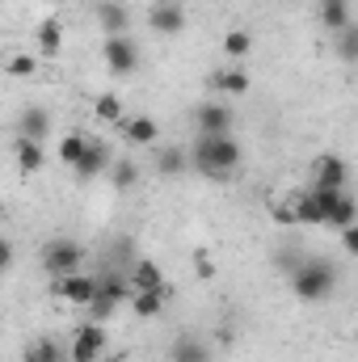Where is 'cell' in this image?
<instances>
[{"mask_svg": "<svg viewBox=\"0 0 358 362\" xmlns=\"http://www.w3.org/2000/svg\"><path fill=\"white\" fill-rule=\"evenodd\" d=\"M34 47H38V55H47V59H55V55L64 51V25H59V17L38 21V30H34Z\"/></svg>", "mask_w": 358, "mask_h": 362, "instance_id": "obj_15", "label": "cell"}, {"mask_svg": "<svg viewBox=\"0 0 358 362\" xmlns=\"http://www.w3.org/2000/svg\"><path fill=\"white\" fill-rule=\"evenodd\" d=\"M190 160H194L198 173L224 181L228 173H236V165H241V144L232 135H198L194 148H190Z\"/></svg>", "mask_w": 358, "mask_h": 362, "instance_id": "obj_1", "label": "cell"}, {"mask_svg": "<svg viewBox=\"0 0 358 362\" xmlns=\"http://www.w3.org/2000/svg\"><path fill=\"white\" fill-rule=\"evenodd\" d=\"M185 165H190V156H185L181 148H161V152H156V169H161V173H169V177L185 173Z\"/></svg>", "mask_w": 358, "mask_h": 362, "instance_id": "obj_29", "label": "cell"}, {"mask_svg": "<svg viewBox=\"0 0 358 362\" xmlns=\"http://www.w3.org/2000/svg\"><path fill=\"white\" fill-rule=\"evenodd\" d=\"M122 303H131V286L122 278H101V286H97V295H93V303H89V316L97 325H105Z\"/></svg>", "mask_w": 358, "mask_h": 362, "instance_id": "obj_5", "label": "cell"}, {"mask_svg": "<svg viewBox=\"0 0 358 362\" xmlns=\"http://www.w3.org/2000/svg\"><path fill=\"white\" fill-rule=\"evenodd\" d=\"M81 262H85V249L76 240H51L42 249V270L51 278H68V274H81Z\"/></svg>", "mask_w": 358, "mask_h": 362, "instance_id": "obj_4", "label": "cell"}, {"mask_svg": "<svg viewBox=\"0 0 358 362\" xmlns=\"http://www.w3.org/2000/svg\"><path fill=\"white\" fill-rule=\"evenodd\" d=\"M321 4H350V0H321Z\"/></svg>", "mask_w": 358, "mask_h": 362, "instance_id": "obj_35", "label": "cell"}, {"mask_svg": "<svg viewBox=\"0 0 358 362\" xmlns=\"http://www.w3.org/2000/svg\"><path fill=\"white\" fill-rule=\"evenodd\" d=\"M148 25L156 30V34H181L185 30V8L181 4H173V0H161V4H152L148 8Z\"/></svg>", "mask_w": 358, "mask_h": 362, "instance_id": "obj_11", "label": "cell"}, {"mask_svg": "<svg viewBox=\"0 0 358 362\" xmlns=\"http://www.w3.org/2000/svg\"><path fill=\"white\" fill-rule=\"evenodd\" d=\"M72 354L68 350H59V341L55 337H38V341H30L25 346V362H68Z\"/></svg>", "mask_w": 358, "mask_h": 362, "instance_id": "obj_22", "label": "cell"}, {"mask_svg": "<svg viewBox=\"0 0 358 362\" xmlns=\"http://www.w3.org/2000/svg\"><path fill=\"white\" fill-rule=\"evenodd\" d=\"M131 291H165V295H173V286L165 282V274H161V266L152 262V257H139L135 266H131Z\"/></svg>", "mask_w": 358, "mask_h": 362, "instance_id": "obj_13", "label": "cell"}, {"mask_svg": "<svg viewBox=\"0 0 358 362\" xmlns=\"http://www.w3.org/2000/svg\"><path fill=\"white\" fill-rule=\"evenodd\" d=\"M101 362H118V358H101Z\"/></svg>", "mask_w": 358, "mask_h": 362, "instance_id": "obj_37", "label": "cell"}, {"mask_svg": "<svg viewBox=\"0 0 358 362\" xmlns=\"http://www.w3.org/2000/svg\"><path fill=\"white\" fill-rule=\"evenodd\" d=\"M211 85L219 93H228V97H241V93H249V72L245 68H219V72H211Z\"/></svg>", "mask_w": 358, "mask_h": 362, "instance_id": "obj_20", "label": "cell"}, {"mask_svg": "<svg viewBox=\"0 0 358 362\" xmlns=\"http://www.w3.org/2000/svg\"><path fill=\"white\" fill-rule=\"evenodd\" d=\"M165 303H169L165 291H131V312H135L139 320H156V316L165 312Z\"/></svg>", "mask_w": 358, "mask_h": 362, "instance_id": "obj_19", "label": "cell"}, {"mask_svg": "<svg viewBox=\"0 0 358 362\" xmlns=\"http://www.w3.org/2000/svg\"><path fill=\"white\" fill-rule=\"evenodd\" d=\"M321 25L329 34H342L350 25V4H321Z\"/></svg>", "mask_w": 358, "mask_h": 362, "instance_id": "obj_26", "label": "cell"}, {"mask_svg": "<svg viewBox=\"0 0 358 362\" xmlns=\"http://www.w3.org/2000/svg\"><path fill=\"white\" fill-rule=\"evenodd\" d=\"M342 249H346L350 257H358V223H354V228H346V232H342Z\"/></svg>", "mask_w": 358, "mask_h": 362, "instance_id": "obj_33", "label": "cell"}, {"mask_svg": "<svg viewBox=\"0 0 358 362\" xmlns=\"http://www.w3.org/2000/svg\"><path fill=\"white\" fill-rule=\"evenodd\" d=\"M47 135H51V114H47V110H38V105H30V110L21 114V122H17V139L47 144Z\"/></svg>", "mask_w": 358, "mask_h": 362, "instance_id": "obj_16", "label": "cell"}, {"mask_svg": "<svg viewBox=\"0 0 358 362\" xmlns=\"http://www.w3.org/2000/svg\"><path fill=\"white\" fill-rule=\"evenodd\" d=\"M0 262H4V270H13V245H8V240L0 245Z\"/></svg>", "mask_w": 358, "mask_h": 362, "instance_id": "obj_34", "label": "cell"}, {"mask_svg": "<svg viewBox=\"0 0 358 362\" xmlns=\"http://www.w3.org/2000/svg\"><path fill=\"white\" fill-rule=\"evenodd\" d=\"M101 278H89V274H68V278H51V295L64 299V303H76V308H89L93 295H97Z\"/></svg>", "mask_w": 358, "mask_h": 362, "instance_id": "obj_8", "label": "cell"}, {"mask_svg": "<svg viewBox=\"0 0 358 362\" xmlns=\"http://www.w3.org/2000/svg\"><path fill=\"white\" fill-rule=\"evenodd\" d=\"M89 144H93V139H85V135H64V139H59V152H55V156H59V160H64L68 169H76V165L85 160Z\"/></svg>", "mask_w": 358, "mask_h": 362, "instance_id": "obj_24", "label": "cell"}, {"mask_svg": "<svg viewBox=\"0 0 358 362\" xmlns=\"http://www.w3.org/2000/svg\"><path fill=\"white\" fill-rule=\"evenodd\" d=\"M122 135H127V144H135V148H152V144L161 139V127H156L148 114H135V118L122 122Z\"/></svg>", "mask_w": 358, "mask_h": 362, "instance_id": "obj_18", "label": "cell"}, {"mask_svg": "<svg viewBox=\"0 0 358 362\" xmlns=\"http://www.w3.org/2000/svg\"><path fill=\"white\" fill-rule=\"evenodd\" d=\"M110 173H114V185H131V181H135V165H131V160H122V165H114Z\"/></svg>", "mask_w": 358, "mask_h": 362, "instance_id": "obj_32", "label": "cell"}, {"mask_svg": "<svg viewBox=\"0 0 358 362\" xmlns=\"http://www.w3.org/2000/svg\"><path fill=\"white\" fill-rule=\"evenodd\" d=\"M169 362H211V350L198 337H178L169 346Z\"/></svg>", "mask_w": 358, "mask_h": 362, "instance_id": "obj_21", "label": "cell"}, {"mask_svg": "<svg viewBox=\"0 0 358 362\" xmlns=\"http://www.w3.org/2000/svg\"><path fill=\"white\" fill-rule=\"evenodd\" d=\"M97 25H101L105 38H114V34H127L131 17H127V8H122L118 0H101V4H97Z\"/></svg>", "mask_w": 358, "mask_h": 362, "instance_id": "obj_17", "label": "cell"}, {"mask_svg": "<svg viewBox=\"0 0 358 362\" xmlns=\"http://www.w3.org/2000/svg\"><path fill=\"white\" fill-rule=\"evenodd\" d=\"M346 177H350V165L337 152H321L312 160V189H342Z\"/></svg>", "mask_w": 358, "mask_h": 362, "instance_id": "obj_9", "label": "cell"}, {"mask_svg": "<svg viewBox=\"0 0 358 362\" xmlns=\"http://www.w3.org/2000/svg\"><path fill=\"white\" fill-rule=\"evenodd\" d=\"M333 286H337L333 262H325V257H304V262H295V270H291V295H295V299L321 303V299L333 295Z\"/></svg>", "mask_w": 358, "mask_h": 362, "instance_id": "obj_2", "label": "cell"}, {"mask_svg": "<svg viewBox=\"0 0 358 362\" xmlns=\"http://www.w3.org/2000/svg\"><path fill=\"white\" fill-rule=\"evenodd\" d=\"M4 68H8V76L30 81V76L38 72V59H34V55H8V64H4Z\"/></svg>", "mask_w": 358, "mask_h": 362, "instance_id": "obj_30", "label": "cell"}, {"mask_svg": "<svg viewBox=\"0 0 358 362\" xmlns=\"http://www.w3.org/2000/svg\"><path fill=\"white\" fill-rule=\"evenodd\" d=\"M333 55L342 59V64H358V25L350 21L342 34H333Z\"/></svg>", "mask_w": 358, "mask_h": 362, "instance_id": "obj_25", "label": "cell"}, {"mask_svg": "<svg viewBox=\"0 0 358 362\" xmlns=\"http://www.w3.org/2000/svg\"><path fill=\"white\" fill-rule=\"evenodd\" d=\"M93 114H97L101 122H122L127 110H122V97H118V93H101V97L93 101Z\"/></svg>", "mask_w": 358, "mask_h": 362, "instance_id": "obj_27", "label": "cell"}, {"mask_svg": "<svg viewBox=\"0 0 358 362\" xmlns=\"http://www.w3.org/2000/svg\"><path fill=\"white\" fill-rule=\"evenodd\" d=\"M354 223H358V202L346 194V189H337V194H333V202H329V219H325V228L346 232V228H354Z\"/></svg>", "mask_w": 358, "mask_h": 362, "instance_id": "obj_14", "label": "cell"}, {"mask_svg": "<svg viewBox=\"0 0 358 362\" xmlns=\"http://www.w3.org/2000/svg\"><path fill=\"white\" fill-rule=\"evenodd\" d=\"M105 350H110V337H105V325H97V320L81 325L76 337H72V346H68L72 362H101Z\"/></svg>", "mask_w": 358, "mask_h": 362, "instance_id": "obj_6", "label": "cell"}, {"mask_svg": "<svg viewBox=\"0 0 358 362\" xmlns=\"http://www.w3.org/2000/svg\"><path fill=\"white\" fill-rule=\"evenodd\" d=\"M232 122H236V114H232L228 105H219V101H207V105L194 110L198 135H232Z\"/></svg>", "mask_w": 358, "mask_h": 362, "instance_id": "obj_10", "label": "cell"}, {"mask_svg": "<svg viewBox=\"0 0 358 362\" xmlns=\"http://www.w3.org/2000/svg\"><path fill=\"white\" fill-rule=\"evenodd\" d=\"M47 4H68V0H47Z\"/></svg>", "mask_w": 358, "mask_h": 362, "instance_id": "obj_36", "label": "cell"}, {"mask_svg": "<svg viewBox=\"0 0 358 362\" xmlns=\"http://www.w3.org/2000/svg\"><path fill=\"white\" fill-rule=\"evenodd\" d=\"M101 59L114 76H131L139 68V47L131 34H114V38H101Z\"/></svg>", "mask_w": 358, "mask_h": 362, "instance_id": "obj_3", "label": "cell"}, {"mask_svg": "<svg viewBox=\"0 0 358 362\" xmlns=\"http://www.w3.org/2000/svg\"><path fill=\"white\" fill-rule=\"evenodd\" d=\"M190 266H194V274H198L202 282H211V278H215V262H211V253H207V249H194Z\"/></svg>", "mask_w": 358, "mask_h": 362, "instance_id": "obj_31", "label": "cell"}, {"mask_svg": "<svg viewBox=\"0 0 358 362\" xmlns=\"http://www.w3.org/2000/svg\"><path fill=\"white\" fill-rule=\"evenodd\" d=\"M114 169V152H110V144H101V139H93L89 144V152H85V160L72 169L81 181H93V177H101V173H110Z\"/></svg>", "mask_w": 358, "mask_h": 362, "instance_id": "obj_12", "label": "cell"}, {"mask_svg": "<svg viewBox=\"0 0 358 362\" xmlns=\"http://www.w3.org/2000/svg\"><path fill=\"white\" fill-rule=\"evenodd\" d=\"M333 194H337V189H299V194L291 198L295 223H308V228L325 223V219H329V202H333Z\"/></svg>", "mask_w": 358, "mask_h": 362, "instance_id": "obj_7", "label": "cell"}, {"mask_svg": "<svg viewBox=\"0 0 358 362\" xmlns=\"http://www.w3.org/2000/svg\"><path fill=\"white\" fill-rule=\"evenodd\" d=\"M249 51H253V38H249L245 30H228V34H224V55H228L232 64H236V59H245Z\"/></svg>", "mask_w": 358, "mask_h": 362, "instance_id": "obj_28", "label": "cell"}, {"mask_svg": "<svg viewBox=\"0 0 358 362\" xmlns=\"http://www.w3.org/2000/svg\"><path fill=\"white\" fill-rule=\"evenodd\" d=\"M17 169L30 177V173H38L42 169V160H47V152H42V144H34V139H17Z\"/></svg>", "mask_w": 358, "mask_h": 362, "instance_id": "obj_23", "label": "cell"}]
</instances>
